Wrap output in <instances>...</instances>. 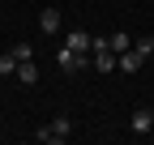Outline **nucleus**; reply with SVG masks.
<instances>
[{
    "mask_svg": "<svg viewBox=\"0 0 154 145\" xmlns=\"http://www.w3.org/2000/svg\"><path fill=\"white\" fill-rule=\"evenodd\" d=\"M17 72V56L13 51H0V77H13Z\"/></svg>",
    "mask_w": 154,
    "mask_h": 145,
    "instance_id": "obj_10",
    "label": "nucleus"
},
{
    "mask_svg": "<svg viewBox=\"0 0 154 145\" xmlns=\"http://www.w3.org/2000/svg\"><path fill=\"white\" fill-rule=\"evenodd\" d=\"M154 128V107H137V111L128 115V132H137V137H146Z\"/></svg>",
    "mask_w": 154,
    "mask_h": 145,
    "instance_id": "obj_3",
    "label": "nucleus"
},
{
    "mask_svg": "<svg viewBox=\"0 0 154 145\" xmlns=\"http://www.w3.org/2000/svg\"><path fill=\"white\" fill-rule=\"evenodd\" d=\"M22 85H34L38 81V64H30V60H17V72H13Z\"/></svg>",
    "mask_w": 154,
    "mask_h": 145,
    "instance_id": "obj_6",
    "label": "nucleus"
},
{
    "mask_svg": "<svg viewBox=\"0 0 154 145\" xmlns=\"http://www.w3.org/2000/svg\"><path fill=\"white\" fill-rule=\"evenodd\" d=\"M69 132H73L69 115H56L51 124H43V128L34 132V141H38V145H64V141H69Z\"/></svg>",
    "mask_w": 154,
    "mask_h": 145,
    "instance_id": "obj_1",
    "label": "nucleus"
},
{
    "mask_svg": "<svg viewBox=\"0 0 154 145\" xmlns=\"http://www.w3.org/2000/svg\"><path fill=\"white\" fill-rule=\"evenodd\" d=\"M90 39H94V34H86V30H69V34H64V43H69L73 51H90Z\"/></svg>",
    "mask_w": 154,
    "mask_h": 145,
    "instance_id": "obj_7",
    "label": "nucleus"
},
{
    "mask_svg": "<svg viewBox=\"0 0 154 145\" xmlns=\"http://www.w3.org/2000/svg\"><path fill=\"white\" fill-rule=\"evenodd\" d=\"M133 51H137L141 60H150V56H154V34H141V39H133Z\"/></svg>",
    "mask_w": 154,
    "mask_h": 145,
    "instance_id": "obj_9",
    "label": "nucleus"
},
{
    "mask_svg": "<svg viewBox=\"0 0 154 145\" xmlns=\"http://www.w3.org/2000/svg\"><path fill=\"white\" fill-rule=\"evenodd\" d=\"M141 64H146V60H141L133 47H128V51H120V60H116V68H120V72H137Z\"/></svg>",
    "mask_w": 154,
    "mask_h": 145,
    "instance_id": "obj_5",
    "label": "nucleus"
},
{
    "mask_svg": "<svg viewBox=\"0 0 154 145\" xmlns=\"http://www.w3.org/2000/svg\"><path fill=\"white\" fill-rule=\"evenodd\" d=\"M56 64H60V72H86L90 68V51H73L69 43L56 51Z\"/></svg>",
    "mask_w": 154,
    "mask_h": 145,
    "instance_id": "obj_2",
    "label": "nucleus"
},
{
    "mask_svg": "<svg viewBox=\"0 0 154 145\" xmlns=\"http://www.w3.org/2000/svg\"><path fill=\"white\" fill-rule=\"evenodd\" d=\"M107 47L116 51V56H120V51H128V47H133V34H124V30H111V39H107Z\"/></svg>",
    "mask_w": 154,
    "mask_h": 145,
    "instance_id": "obj_8",
    "label": "nucleus"
},
{
    "mask_svg": "<svg viewBox=\"0 0 154 145\" xmlns=\"http://www.w3.org/2000/svg\"><path fill=\"white\" fill-rule=\"evenodd\" d=\"M60 26H64L60 9H43V13H38V30H43V34H60Z\"/></svg>",
    "mask_w": 154,
    "mask_h": 145,
    "instance_id": "obj_4",
    "label": "nucleus"
},
{
    "mask_svg": "<svg viewBox=\"0 0 154 145\" xmlns=\"http://www.w3.org/2000/svg\"><path fill=\"white\" fill-rule=\"evenodd\" d=\"M13 56H17V60H34V43H26V39L13 43Z\"/></svg>",
    "mask_w": 154,
    "mask_h": 145,
    "instance_id": "obj_11",
    "label": "nucleus"
}]
</instances>
